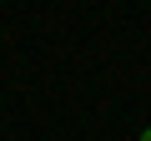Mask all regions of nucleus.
<instances>
[{"mask_svg":"<svg viewBox=\"0 0 151 141\" xmlns=\"http://www.w3.org/2000/svg\"><path fill=\"white\" fill-rule=\"evenodd\" d=\"M141 141H151V126H146V131H141Z\"/></svg>","mask_w":151,"mask_h":141,"instance_id":"obj_1","label":"nucleus"}]
</instances>
